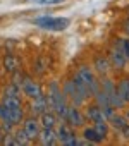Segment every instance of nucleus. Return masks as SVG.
<instances>
[{"label": "nucleus", "instance_id": "1", "mask_svg": "<svg viewBox=\"0 0 129 146\" xmlns=\"http://www.w3.org/2000/svg\"><path fill=\"white\" fill-rule=\"evenodd\" d=\"M64 95H66L67 100H71V102L78 107V105H81V103L84 102V98L90 95V91H88V88H86L81 81H78V79L74 78L72 81H69L66 86H64Z\"/></svg>", "mask_w": 129, "mask_h": 146}, {"label": "nucleus", "instance_id": "2", "mask_svg": "<svg viewBox=\"0 0 129 146\" xmlns=\"http://www.w3.org/2000/svg\"><path fill=\"white\" fill-rule=\"evenodd\" d=\"M36 26L48 29V31H64L69 26V19L66 17H52V16H45V17H38L35 21Z\"/></svg>", "mask_w": 129, "mask_h": 146}, {"label": "nucleus", "instance_id": "3", "mask_svg": "<svg viewBox=\"0 0 129 146\" xmlns=\"http://www.w3.org/2000/svg\"><path fill=\"white\" fill-rule=\"evenodd\" d=\"M50 98V105L52 108L55 110V113H59L62 119H66V113H67V105H66V95L60 93V90L57 88V84L53 83L52 84V95L48 96Z\"/></svg>", "mask_w": 129, "mask_h": 146}, {"label": "nucleus", "instance_id": "4", "mask_svg": "<svg viewBox=\"0 0 129 146\" xmlns=\"http://www.w3.org/2000/svg\"><path fill=\"white\" fill-rule=\"evenodd\" d=\"M76 79L81 81V83L88 88L90 93H96V91H98V83H96V79H95V76H93V72H91L88 67H81V69L78 70Z\"/></svg>", "mask_w": 129, "mask_h": 146}, {"label": "nucleus", "instance_id": "5", "mask_svg": "<svg viewBox=\"0 0 129 146\" xmlns=\"http://www.w3.org/2000/svg\"><path fill=\"white\" fill-rule=\"evenodd\" d=\"M103 91H105V95H107V98H108V102L112 103V107H117V108H120L126 102L120 98V95H119V91H117V88L112 84V81H108V79H105L103 81V88H102Z\"/></svg>", "mask_w": 129, "mask_h": 146}, {"label": "nucleus", "instance_id": "6", "mask_svg": "<svg viewBox=\"0 0 129 146\" xmlns=\"http://www.w3.org/2000/svg\"><path fill=\"white\" fill-rule=\"evenodd\" d=\"M57 137H59V141H60L62 144H67V146H74V144H78V141H76V137H74V132H72L66 124H62V125L59 127V131H57Z\"/></svg>", "mask_w": 129, "mask_h": 146}, {"label": "nucleus", "instance_id": "7", "mask_svg": "<svg viewBox=\"0 0 129 146\" xmlns=\"http://www.w3.org/2000/svg\"><path fill=\"white\" fill-rule=\"evenodd\" d=\"M23 91H24V95H28L29 98H38L40 95H41V88L35 83V81H31V79H28V78H24V81H23Z\"/></svg>", "mask_w": 129, "mask_h": 146}, {"label": "nucleus", "instance_id": "8", "mask_svg": "<svg viewBox=\"0 0 129 146\" xmlns=\"http://www.w3.org/2000/svg\"><path fill=\"white\" fill-rule=\"evenodd\" d=\"M24 131H26V134H28L29 139L38 137V136H40V122L35 120V119H28V120L24 122Z\"/></svg>", "mask_w": 129, "mask_h": 146}, {"label": "nucleus", "instance_id": "9", "mask_svg": "<svg viewBox=\"0 0 129 146\" xmlns=\"http://www.w3.org/2000/svg\"><path fill=\"white\" fill-rule=\"evenodd\" d=\"M40 137H41V143L45 144V146H52V144H55L57 143V134H55V131H53V127H45L41 132H40Z\"/></svg>", "mask_w": 129, "mask_h": 146}, {"label": "nucleus", "instance_id": "10", "mask_svg": "<svg viewBox=\"0 0 129 146\" xmlns=\"http://www.w3.org/2000/svg\"><path fill=\"white\" fill-rule=\"evenodd\" d=\"M126 55H124V52L117 46L115 50H112V53H110V64L114 65V67H117V69H120V67H124V64H126Z\"/></svg>", "mask_w": 129, "mask_h": 146}, {"label": "nucleus", "instance_id": "11", "mask_svg": "<svg viewBox=\"0 0 129 146\" xmlns=\"http://www.w3.org/2000/svg\"><path fill=\"white\" fill-rule=\"evenodd\" d=\"M50 105V98L45 96V95H40L38 98H35V103H33V112L35 113H45L47 108Z\"/></svg>", "mask_w": 129, "mask_h": 146}, {"label": "nucleus", "instance_id": "12", "mask_svg": "<svg viewBox=\"0 0 129 146\" xmlns=\"http://www.w3.org/2000/svg\"><path fill=\"white\" fill-rule=\"evenodd\" d=\"M66 120L69 122V124H72V125H83V115L79 113V110L76 108V107H72V108H67V113H66Z\"/></svg>", "mask_w": 129, "mask_h": 146}, {"label": "nucleus", "instance_id": "13", "mask_svg": "<svg viewBox=\"0 0 129 146\" xmlns=\"http://www.w3.org/2000/svg\"><path fill=\"white\" fill-rule=\"evenodd\" d=\"M88 119H91L95 124L96 122H103L105 120V113H103V110L100 107H91V108H88Z\"/></svg>", "mask_w": 129, "mask_h": 146}, {"label": "nucleus", "instance_id": "14", "mask_svg": "<svg viewBox=\"0 0 129 146\" xmlns=\"http://www.w3.org/2000/svg\"><path fill=\"white\" fill-rule=\"evenodd\" d=\"M4 67H5L9 72H16L17 67H19V60H17L14 55H7V57L4 58Z\"/></svg>", "mask_w": 129, "mask_h": 146}, {"label": "nucleus", "instance_id": "15", "mask_svg": "<svg viewBox=\"0 0 129 146\" xmlns=\"http://www.w3.org/2000/svg\"><path fill=\"white\" fill-rule=\"evenodd\" d=\"M4 105H5V107H9L11 110L21 108V102H19V96H11V95H5V96H4Z\"/></svg>", "mask_w": 129, "mask_h": 146}, {"label": "nucleus", "instance_id": "16", "mask_svg": "<svg viewBox=\"0 0 129 146\" xmlns=\"http://www.w3.org/2000/svg\"><path fill=\"white\" fill-rule=\"evenodd\" d=\"M117 91H119V95L124 102H129V79L120 81V84L117 86Z\"/></svg>", "mask_w": 129, "mask_h": 146}, {"label": "nucleus", "instance_id": "17", "mask_svg": "<svg viewBox=\"0 0 129 146\" xmlns=\"http://www.w3.org/2000/svg\"><path fill=\"white\" fill-rule=\"evenodd\" d=\"M55 122H57V119H55L53 113H48V112L41 113V124H43V127H53Z\"/></svg>", "mask_w": 129, "mask_h": 146}, {"label": "nucleus", "instance_id": "18", "mask_svg": "<svg viewBox=\"0 0 129 146\" xmlns=\"http://www.w3.org/2000/svg\"><path fill=\"white\" fill-rule=\"evenodd\" d=\"M84 137H86L90 143H98V141L103 139V137L96 132V129H84Z\"/></svg>", "mask_w": 129, "mask_h": 146}, {"label": "nucleus", "instance_id": "19", "mask_svg": "<svg viewBox=\"0 0 129 146\" xmlns=\"http://www.w3.org/2000/svg\"><path fill=\"white\" fill-rule=\"evenodd\" d=\"M108 119H110L112 125H114L115 129H119V131H122V129H124V127L127 125V122H126V120H124L122 117H119V115H114V113H112V115H110Z\"/></svg>", "mask_w": 129, "mask_h": 146}, {"label": "nucleus", "instance_id": "20", "mask_svg": "<svg viewBox=\"0 0 129 146\" xmlns=\"http://www.w3.org/2000/svg\"><path fill=\"white\" fill-rule=\"evenodd\" d=\"M95 65H96V70L98 72H103V74L108 70V62L105 58H102V57H96L95 58Z\"/></svg>", "mask_w": 129, "mask_h": 146}, {"label": "nucleus", "instance_id": "21", "mask_svg": "<svg viewBox=\"0 0 129 146\" xmlns=\"http://www.w3.org/2000/svg\"><path fill=\"white\" fill-rule=\"evenodd\" d=\"M29 2L36 5H55V4H60L62 0H29Z\"/></svg>", "mask_w": 129, "mask_h": 146}, {"label": "nucleus", "instance_id": "22", "mask_svg": "<svg viewBox=\"0 0 129 146\" xmlns=\"http://www.w3.org/2000/svg\"><path fill=\"white\" fill-rule=\"evenodd\" d=\"M95 129H96V132H98L102 137H105V136H107V131H108V129H107V124H105V120H103V122H96Z\"/></svg>", "mask_w": 129, "mask_h": 146}, {"label": "nucleus", "instance_id": "23", "mask_svg": "<svg viewBox=\"0 0 129 146\" xmlns=\"http://www.w3.org/2000/svg\"><path fill=\"white\" fill-rule=\"evenodd\" d=\"M119 48L124 52V55L129 58V40H120L119 41Z\"/></svg>", "mask_w": 129, "mask_h": 146}, {"label": "nucleus", "instance_id": "24", "mask_svg": "<svg viewBox=\"0 0 129 146\" xmlns=\"http://www.w3.org/2000/svg\"><path fill=\"white\" fill-rule=\"evenodd\" d=\"M126 29H127V33H129V23H127V26H126Z\"/></svg>", "mask_w": 129, "mask_h": 146}]
</instances>
